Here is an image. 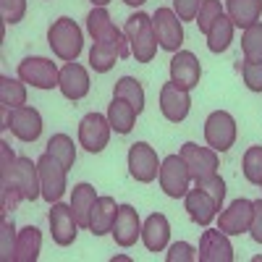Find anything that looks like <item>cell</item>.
I'll return each instance as SVG.
<instances>
[{
	"instance_id": "obj_1",
	"label": "cell",
	"mask_w": 262,
	"mask_h": 262,
	"mask_svg": "<svg viewBox=\"0 0 262 262\" xmlns=\"http://www.w3.org/2000/svg\"><path fill=\"white\" fill-rule=\"evenodd\" d=\"M123 34L128 39V48H131V55L137 58V63H152L158 55V34H155V27H152V16L147 13H134L126 18V27H123Z\"/></svg>"
},
{
	"instance_id": "obj_2",
	"label": "cell",
	"mask_w": 262,
	"mask_h": 262,
	"mask_svg": "<svg viewBox=\"0 0 262 262\" xmlns=\"http://www.w3.org/2000/svg\"><path fill=\"white\" fill-rule=\"evenodd\" d=\"M48 45L55 53V58L66 60V63H74L81 55L84 48V34L79 29V24L69 16H60L58 21H53L50 29H48Z\"/></svg>"
},
{
	"instance_id": "obj_3",
	"label": "cell",
	"mask_w": 262,
	"mask_h": 262,
	"mask_svg": "<svg viewBox=\"0 0 262 262\" xmlns=\"http://www.w3.org/2000/svg\"><path fill=\"white\" fill-rule=\"evenodd\" d=\"M18 79L34 90H55L60 84V69L42 55H32L18 63Z\"/></svg>"
},
{
	"instance_id": "obj_4",
	"label": "cell",
	"mask_w": 262,
	"mask_h": 262,
	"mask_svg": "<svg viewBox=\"0 0 262 262\" xmlns=\"http://www.w3.org/2000/svg\"><path fill=\"white\" fill-rule=\"evenodd\" d=\"M37 168H39L42 200L50 202V205H53V202H60V196H63V191H66V173H69V168H66L55 155H50V152L39 155Z\"/></svg>"
},
{
	"instance_id": "obj_5",
	"label": "cell",
	"mask_w": 262,
	"mask_h": 262,
	"mask_svg": "<svg viewBox=\"0 0 262 262\" xmlns=\"http://www.w3.org/2000/svg\"><path fill=\"white\" fill-rule=\"evenodd\" d=\"M3 128H11V134L21 142H37L42 134V116L37 107L29 105L3 111Z\"/></svg>"
},
{
	"instance_id": "obj_6",
	"label": "cell",
	"mask_w": 262,
	"mask_h": 262,
	"mask_svg": "<svg viewBox=\"0 0 262 262\" xmlns=\"http://www.w3.org/2000/svg\"><path fill=\"white\" fill-rule=\"evenodd\" d=\"M158 179H160V189L165 191V196H170V200H181V196H186V191L191 189L189 186L191 173H189L181 155H168L160 163Z\"/></svg>"
},
{
	"instance_id": "obj_7",
	"label": "cell",
	"mask_w": 262,
	"mask_h": 262,
	"mask_svg": "<svg viewBox=\"0 0 262 262\" xmlns=\"http://www.w3.org/2000/svg\"><path fill=\"white\" fill-rule=\"evenodd\" d=\"M152 27L158 34V45L168 53H179L184 45V21L173 8H158L152 13Z\"/></svg>"
},
{
	"instance_id": "obj_8",
	"label": "cell",
	"mask_w": 262,
	"mask_h": 262,
	"mask_svg": "<svg viewBox=\"0 0 262 262\" xmlns=\"http://www.w3.org/2000/svg\"><path fill=\"white\" fill-rule=\"evenodd\" d=\"M205 139L221 155L236 144V118L228 111H215L205 121Z\"/></svg>"
},
{
	"instance_id": "obj_9",
	"label": "cell",
	"mask_w": 262,
	"mask_h": 262,
	"mask_svg": "<svg viewBox=\"0 0 262 262\" xmlns=\"http://www.w3.org/2000/svg\"><path fill=\"white\" fill-rule=\"evenodd\" d=\"M128 173L134 176L139 184H152L160 173V160L155 147H149L147 142H134L128 147Z\"/></svg>"
},
{
	"instance_id": "obj_10",
	"label": "cell",
	"mask_w": 262,
	"mask_h": 262,
	"mask_svg": "<svg viewBox=\"0 0 262 262\" xmlns=\"http://www.w3.org/2000/svg\"><path fill=\"white\" fill-rule=\"evenodd\" d=\"M111 121H107V116L102 113H86L79 123V144L92 152V155H97V152H102L107 147V142H111Z\"/></svg>"
},
{
	"instance_id": "obj_11",
	"label": "cell",
	"mask_w": 262,
	"mask_h": 262,
	"mask_svg": "<svg viewBox=\"0 0 262 262\" xmlns=\"http://www.w3.org/2000/svg\"><path fill=\"white\" fill-rule=\"evenodd\" d=\"M50 236L58 247H71L79 236V221L74 215V207L71 205H63V202H53L50 205Z\"/></svg>"
},
{
	"instance_id": "obj_12",
	"label": "cell",
	"mask_w": 262,
	"mask_h": 262,
	"mask_svg": "<svg viewBox=\"0 0 262 262\" xmlns=\"http://www.w3.org/2000/svg\"><path fill=\"white\" fill-rule=\"evenodd\" d=\"M179 155L184 158V163H186V168H189L194 181L207 179V176H212V173H217V168H221L217 152L212 147H200V144H194V142H186L181 147Z\"/></svg>"
},
{
	"instance_id": "obj_13",
	"label": "cell",
	"mask_w": 262,
	"mask_h": 262,
	"mask_svg": "<svg viewBox=\"0 0 262 262\" xmlns=\"http://www.w3.org/2000/svg\"><path fill=\"white\" fill-rule=\"evenodd\" d=\"M252 215H254V202H252V200H244V196H238V200H233V202L221 212L217 228H221L223 233H228V236L249 233Z\"/></svg>"
},
{
	"instance_id": "obj_14",
	"label": "cell",
	"mask_w": 262,
	"mask_h": 262,
	"mask_svg": "<svg viewBox=\"0 0 262 262\" xmlns=\"http://www.w3.org/2000/svg\"><path fill=\"white\" fill-rule=\"evenodd\" d=\"M202 79V66L200 58H196L191 50H179L176 55L170 58V81L179 84L181 90L191 92Z\"/></svg>"
},
{
	"instance_id": "obj_15",
	"label": "cell",
	"mask_w": 262,
	"mask_h": 262,
	"mask_svg": "<svg viewBox=\"0 0 262 262\" xmlns=\"http://www.w3.org/2000/svg\"><path fill=\"white\" fill-rule=\"evenodd\" d=\"M200 262H233V244L228 242V233L221 228H207L200 236Z\"/></svg>"
},
{
	"instance_id": "obj_16",
	"label": "cell",
	"mask_w": 262,
	"mask_h": 262,
	"mask_svg": "<svg viewBox=\"0 0 262 262\" xmlns=\"http://www.w3.org/2000/svg\"><path fill=\"white\" fill-rule=\"evenodd\" d=\"M191 111V95L186 90H181L179 84H163L160 86V113L165 116V121L170 123H181Z\"/></svg>"
},
{
	"instance_id": "obj_17",
	"label": "cell",
	"mask_w": 262,
	"mask_h": 262,
	"mask_svg": "<svg viewBox=\"0 0 262 262\" xmlns=\"http://www.w3.org/2000/svg\"><path fill=\"white\" fill-rule=\"evenodd\" d=\"M128 55H131V48L126 37L113 39V42H95L90 50V66L97 74H107L116 66V60H123Z\"/></svg>"
},
{
	"instance_id": "obj_18",
	"label": "cell",
	"mask_w": 262,
	"mask_h": 262,
	"mask_svg": "<svg viewBox=\"0 0 262 262\" xmlns=\"http://www.w3.org/2000/svg\"><path fill=\"white\" fill-rule=\"evenodd\" d=\"M90 71L84 69L81 63H66L63 69H60V84H58V90L66 100H84L86 95H90Z\"/></svg>"
},
{
	"instance_id": "obj_19",
	"label": "cell",
	"mask_w": 262,
	"mask_h": 262,
	"mask_svg": "<svg viewBox=\"0 0 262 262\" xmlns=\"http://www.w3.org/2000/svg\"><path fill=\"white\" fill-rule=\"evenodd\" d=\"M113 238L116 244L128 249L137 244V238H142V221H139V212L131 207V205H118V215H116V223H113Z\"/></svg>"
},
{
	"instance_id": "obj_20",
	"label": "cell",
	"mask_w": 262,
	"mask_h": 262,
	"mask_svg": "<svg viewBox=\"0 0 262 262\" xmlns=\"http://www.w3.org/2000/svg\"><path fill=\"white\" fill-rule=\"evenodd\" d=\"M184 207H186V212H189L191 221H194L196 226H202V228H207V226L215 221V215H217V205H215V200H212L207 191H202L200 186H194V189L186 191V196H184Z\"/></svg>"
},
{
	"instance_id": "obj_21",
	"label": "cell",
	"mask_w": 262,
	"mask_h": 262,
	"mask_svg": "<svg viewBox=\"0 0 262 262\" xmlns=\"http://www.w3.org/2000/svg\"><path fill=\"white\" fill-rule=\"evenodd\" d=\"M27 202H34L42 196V184H39V168L37 163H32V158H18L16 160V170H13V181Z\"/></svg>"
},
{
	"instance_id": "obj_22",
	"label": "cell",
	"mask_w": 262,
	"mask_h": 262,
	"mask_svg": "<svg viewBox=\"0 0 262 262\" xmlns=\"http://www.w3.org/2000/svg\"><path fill=\"white\" fill-rule=\"evenodd\" d=\"M142 242L149 252H163L170 242V223L163 212H152L142 223Z\"/></svg>"
},
{
	"instance_id": "obj_23",
	"label": "cell",
	"mask_w": 262,
	"mask_h": 262,
	"mask_svg": "<svg viewBox=\"0 0 262 262\" xmlns=\"http://www.w3.org/2000/svg\"><path fill=\"white\" fill-rule=\"evenodd\" d=\"M116 215H118V205L113 196H97L95 205H92V215H90V231L92 236H105L113 231L116 223Z\"/></svg>"
},
{
	"instance_id": "obj_24",
	"label": "cell",
	"mask_w": 262,
	"mask_h": 262,
	"mask_svg": "<svg viewBox=\"0 0 262 262\" xmlns=\"http://www.w3.org/2000/svg\"><path fill=\"white\" fill-rule=\"evenodd\" d=\"M86 32H90V37L95 42H113V39L126 37L113 24V18H111V13H107V8H92V13L86 16Z\"/></svg>"
},
{
	"instance_id": "obj_25",
	"label": "cell",
	"mask_w": 262,
	"mask_h": 262,
	"mask_svg": "<svg viewBox=\"0 0 262 262\" xmlns=\"http://www.w3.org/2000/svg\"><path fill=\"white\" fill-rule=\"evenodd\" d=\"M226 13L233 21V27L249 29L262 16V0H226Z\"/></svg>"
},
{
	"instance_id": "obj_26",
	"label": "cell",
	"mask_w": 262,
	"mask_h": 262,
	"mask_svg": "<svg viewBox=\"0 0 262 262\" xmlns=\"http://www.w3.org/2000/svg\"><path fill=\"white\" fill-rule=\"evenodd\" d=\"M42 249V233L37 226H27L18 231L16 249H13V262H34Z\"/></svg>"
},
{
	"instance_id": "obj_27",
	"label": "cell",
	"mask_w": 262,
	"mask_h": 262,
	"mask_svg": "<svg viewBox=\"0 0 262 262\" xmlns=\"http://www.w3.org/2000/svg\"><path fill=\"white\" fill-rule=\"evenodd\" d=\"M137 116H139L137 107L121 97H113V102L107 105V121H111L116 134H131V128L137 123Z\"/></svg>"
},
{
	"instance_id": "obj_28",
	"label": "cell",
	"mask_w": 262,
	"mask_h": 262,
	"mask_svg": "<svg viewBox=\"0 0 262 262\" xmlns=\"http://www.w3.org/2000/svg\"><path fill=\"white\" fill-rule=\"evenodd\" d=\"M97 200V191L92 184H76L74 191H71V207H74V215L81 228H90V215H92V205Z\"/></svg>"
},
{
	"instance_id": "obj_29",
	"label": "cell",
	"mask_w": 262,
	"mask_h": 262,
	"mask_svg": "<svg viewBox=\"0 0 262 262\" xmlns=\"http://www.w3.org/2000/svg\"><path fill=\"white\" fill-rule=\"evenodd\" d=\"M233 29H236V27H233V21L228 18V13L217 16L215 24L210 27V32L205 34L210 53H223V50H228L231 42H233Z\"/></svg>"
},
{
	"instance_id": "obj_30",
	"label": "cell",
	"mask_w": 262,
	"mask_h": 262,
	"mask_svg": "<svg viewBox=\"0 0 262 262\" xmlns=\"http://www.w3.org/2000/svg\"><path fill=\"white\" fill-rule=\"evenodd\" d=\"M0 105H3V111H13V107L27 105V84L21 79L0 76Z\"/></svg>"
},
{
	"instance_id": "obj_31",
	"label": "cell",
	"mask_w": 262,
	"mask_h": 262,
	"mask_svg": "<svg viewBox=\"0 0 262 262\" xmlns=\"http://www.w3.org/2000/svg\"><path fill=\"white\" fill-rule=\"evenodd\" d=\"M113 97H121L126 102H131L137 107V113L144 111V90H142V84L134 79V76H121L113 86Z\"/></svg>"
},
{
	"instance_id": "obj_32",
	"label": "cell",
	"mask_w": 262,
	"mask_h": 262,
	"mask_svg": "<svg viewBox=\"0 0 262 262\" xmlns=\"http://www.w3.org/2000/svg\"><path fill=\"white\" fill-rule=\"evenodd\" d=\"M45 152L55 155L66 168H74V163H76V144H74V139L69 134H53Z\"/></svg>"
},
{
	"instance_id": "obj_33",
	"label": "cell",
	"mask_w": 262,
	"mask_h": 262,
	"mask_svg": "<svg viewBox=\"0 0 262 262\" xmlns=\"http://www.w3.org/2000/svg\"><path fill=\"white\" fill-rule=\"evenodd\" d=\"M242 53H244V60H262V21H257L249 29H244Z\"/></svg>"
},
{
	"instance_id": "obj_34",
	"label": "cell",
	"mask_w": 262,
	"mask_h": 262,
	"mask_svg": "<svg viewBox=\"0 0 262 262\" xmlns=\"http://www.w3.org/2000/svg\"><path fill=\"white\" fill-rule=\"evenodd\" d=\"M242 170H244V179L249 184H262V147H249L244 152V160H242Z\"/></svg>"
},
{
	"instance_id": "obj_35",
	"label": "cell",
	"mask_w": 262,
	"mask_h": 262,
	"mask_svg": "<svg viewBox=\"0 0 262 262\" xmlns=\"http://www.w3.org/2000/svg\"><path fill=\"white\" fill-rule=\"evenodd\" d=\"M226 11H223V3L221 0H202V6H200V13H196V27H200V32L202 34H207L210 32V27L215 24V18L217 16H223Z\"/></svg>"
},
{
	"instance_id": "obj_36",
	"label": "cell",
	"mask_w": 262,
	"mask_h": 262,
	"mask_svg": "<svg viewBox=\"0 0 262 262\" xmlns=\"http://www.w3.org/2000/svg\"><path fill=\"white\" fill-rule=\"evenodd\" d=\"M16 238H18V233H16L13 221H8L3 215V226H0V257H3V262H13Z\"/></svg>"
},
{
	"instance_id": "obj_37",
	"label": "cell",
	"mask_w": 262,
	"mask_h": 262,
	"mask_svg": "<svg viewBox=\"0 0 262 262\" xmlns=\"http://www.w3.org/2000/svg\"><path fill=\"white\" fill-rule=\"evenodd\" d=\"M194 186H200L202 191H207L212 200H215L217 210H223V202H226V181L221 179V173H212V176H207V179L194 181Z\"/></svg>"
},
{
	"instance_id": "obj_38",
	"label": "cell",
	"mask_w": 262,
	"mask_h": 262,
	"mask_svg": "<svg viewBox=\"0 0 262 262\" xmlns=\"http://www.w3.org/2000/svg\"><path fill=\"white\" fill-rule=\"evenodd\" d=\"M242 79L247 90L262 92V60H242Z\"/></svg>"
},
{
	"instance_id": "obj_39",
	"label": "cell",
	"mask_w": 262,
	"mask_h": 262,
	"mask_svg": "<svg viewBox=\"0 0 262 262\" xmlns=\"http://www.w3.org/2000/svg\"><path fill=\"white\" fill-rule=\"evenodd\" d=\"M0 13L6 24H18L27 16V0H0Z\"/></svg>"
},
{
	"instance_id": "obj_40",
	"label": "cell",
	"mask_w": 262,
	"mask_h": 262,
	"mask_svg": "<svg viewBox=\"0 0 262 262\" xmlns=\"http://www.w3.org/2000/svg\"><path fill=\"white\" fill-rule=\"evenodd\" d=\"M196 259V252L191 244L186 242H176L168 247V254H165V262H194Z\"/></svg>"
},
{
	"instance_id": "obj_41",
	"label": "cell",
	"mask_w": 262,
	"mask_h": 262,
	"mask_svg": "<svg viewBox=\"0 0 262 262\" xmlns=\"http://www.w3.org/2000/svg\"><path fill=\"white\" fill-rule=\"evenodd\" d=\"M202 0H173V11L181 21H194L196 13H200Z\"/></svg>"
},
{
	"instance_id": "obj_42",
	"label": "cell",
	"mask_w": 262,
	"mask_h": 262,
	"mask_svg": "<svg viewBox=\"0 0 262 262\" xmlns=\"http://www.w3.org/2000/svg\"><path fill=\"white\" fill-rule=\"evenodd\" d=\"M249 236L254 238L257 244H262V200H254V215H252Z\"/></svg>"
},
{
	"instance_id": "obj_43",
	"label": "cell",
	"mask_w": 262,
	"mask_h": 262,
	"mask_svg": "<svg viewBox=\"0 0 262 262\" xmlns=\"http://www.w3.org/2000/svg\"><path fill=\"white\" fill-rule=\"evenodd\" d=\"M123 3H126V6H131V8H137V6H144L147 0H123Z\"/></svg>"
},
{
	"instance_id": "obj_44",
	"label": "cell",
	"mask_w": 262,
	"mask_h": 262,
	"mask_svg": "<svg viewBox=\"0 0 262 262\" xmlns=\"http://www.w3.org/2000/svg\"><path fill=\"white\" fill-rule=\"evenodd\" d=\"M90 3H92L95 8H105L107 3H111V0H90Z\"/></svg>"
},
{
	"instance_id": "obj_45",
	"label": "cell",
	"mask_w": 262,
	"mask_h": 262,
	"mask_svg": "<svg viewBox=\"0 0 262 262\" xmlns=\"http://www.w3.org/2000/svg\"><path fill=\"white\" fill-rule=\"evenodd\" d=\"M111 262H128V257H126V254H118V257H113Z\"/></svg>"
},
{
	"instance_id": "obj_46",
	"label": "cell",
	"mask_w": 262,
	"mask_h": 262,
	"mask_svg": "<svg viewBox=\"0 0 262 262\" xmlns=\"http://www.w3.org/2000/svg\"><path fill=\"white\" fill-rule=\"evenodd\" d=\"M259 191H262V184H259Z\"/></svg>"
}]
</instances>
